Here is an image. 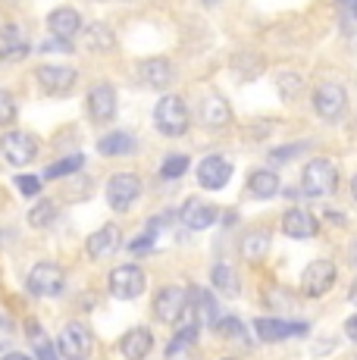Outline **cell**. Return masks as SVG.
Returning <instances> with one entry per match:
<instances>
[{
    "label": "cell",
    "mask_w": 357,
    "mask_h": 360,
    "mask_svg": "<svg viewBox=\"0 0 357 360\" xmlns=\"http://www.w3.org/2000/svg\"><path fill=\"white\" fill-rule=\"evenodd\" d=\"M197 338V323H188L176 332V338L167 345V360H201V351L195 345Z\"/></svg>",
    "instance_id": "17"
},
{
    "label": "cell",
    "mask_w": 357,
    "mask_h": 360,
    "mask_svg": "<svg viewBox=\"0 0 357 360\" xmlns=\"http://www.w3.org/2000/svg\"><path fill=\"white\" fill-rule=\"evenodd\" d=\"M351 195H354V200H357V176L351 179Z\"/></svg>",
    "instance_id": "40"
},
{
    "label": "cell",
    "mask_w": 357,
    "mask_h": 360,
    "mask_svg": "<svg viewBox=\"0 0 357 360\" xmlns=\"http://www.w3.org/2000/svg\"><path fill=\"white\" fill-rule=\"evenodd\" d=\"M232 179V163L226 157H204L201 166H197V182L210 191H219L226 188V182Z\"/></svg>",
    "instance_id": "11"
},
{
    "label": "cell",
    "mask_w": 357,
    "mask_h": 360,
    "mask_svg": "<svg viewBox=\"0 0 357 360\" xmlns=\"http://www.w3.org/2000/svg\"><path fill=\"white\" fill-rule=\"evenodd\" d=\"M98 150L104 157H126L135 150V138L129 131H113V135H104L98 141Z\"/></svg>",
    "instance_id": "24"
},
{
    "label": "cell",
    "mask_w": 357,
    "mask_h": 360,
    "mask_svg": "<svg viewBox=\"0 0 357 360\" xmlns=\"http://www.w3.org/2000/svg\"><path fill=\"white\" fill-rule=\"evenodd\" d=\"M335 185H339V169L332 166V160H311L301 169V188H304L307 198H326L335 191Z\"/></svg>",
    "instance_id": "1"
},
{
    "label": "cell",
    "mask_w": 357,
    "mask_h": 360,
    "mask_svg": "<svg viewBox=\"0 0 357 360\" xmlns=\"http://www.w3.org/2000/svg\"><path fill=\"white\" fill-rule=\"evenodd\" d=\"M188 157L185 154H176V157H167V160H163V166H160V176L163 179H178L182 176L185 169H188Z\"/></svg>",
    "instance_id": "32"
},
{
    "label": "cell",
    "mask_w": 357,
    "mask_h": 360,
    "mask_svg": "<svg viewBox=\"0 0 357 360\" xmlns=\"http://www.w3.org/2000/svg\"><path fill=\"white\" fill-rule=\"evenodd\" d=\"M320 223L313 219V213H307L304 207H292V210H285L283 217V232L288 238H311V235H317Z\"/></svg>",
    "instance_id": "19"
},
{
    "label": "cell",
    "mask_w": 357,
    "mask_h": 360,
    "mask_svg": "<svg viewBox=\"0 0 357 360\" xmlns=\"http://www.w3.org/2000/svg\"><path fill=\"white\" fill-rule=\"evenodd\" d=\"M204 4H216V0H204Z\"/></svg>",
    "instance_id": "43"
},
{
    "label": "cell",
    "mask_w": 357,
    "mask_h": 360,
    "mask_svg": "<svg viewBox=\"0 0 357 360\" xmlns=\"http://www.w3.org/2000/svg\"><path fill=\"white\" fill-rule=\"evenodd\" d=\"M182 223L188 226V229H207V226H214L216 223V217H219V210L216 207H210V204H204V200H197V198H191L188 204L182 207Z\"/></svg>",
    "instance_id": "22"
},
{
    "label": "cell",
    "mask_w": 357,
    "mask_h": 360,
    "mask_svg": "<svg viewBox=\"0 0 357 360\" xmlns=\"http://www.w3.org/2000/svg\"><path fill=\"white\" fill-rule=\"evenodd\" d=\"M29 38H25V32L19 29V25H4L0 29V60H6V63H16V60H25L29 57Z\"/></svg>",
    "instance_id": "14"
},
{
    "label": "cell",
    "mask_w": 357,
    "mask_h": 360,
    "mask_svg": "<svg viewBox=\"0 0 357 360\" xmlns=\"http://www.w3.org/2000/svg\"><path fill=\"white\" fill-rule=\"evenodd\" d=\"M223 360H232V357H223Z\"/></svg>",
    "instance_id": "44"
},
{
    "label": "cell",
    "mask_w": 357,
    "mask_h": 360,
    "mask_svg": "<svg viewBox=\"0 0 357 360\" xmlns=\"http://www.w3.org/2000/svg\"><path fill=\"white\" fill-rule=\"evenodd\" d=\"M335 282V263L332 260H313L301 276V292L307 297H320L332 288Z\"/></svg>",
    "instance_id": "7"
},
{
    "label": "cell",
    "mask_w": 357,
    "mask_h": 360,
    "mask_svg": "<svg viewBox=\"0 0 357 360\" xmlns=\"http://www.w3.org/2000/svg\"><path fill=\"white\" fill-rule=\"evenodd\" d=\"M304 150V144H294V148H283V150H273V160H288V157L301 154Z\"/></svg>",
    "instance_id": "36"
},
{
    "label": "cell",
    "mask_w": 357,
    "mask_h": 360,
    "mask_svg": "<svg viewBox=\"0 0 357 360\" xmlns=\"http://www.w3.org/2000/svg\"><path fill=\"white\" fill-rule=\"evenodd\" d=\"M154 126L169 138L185 135V129H188V110H185L182 98H176V94H163L154 107Z\"/></svg>",
    "instance_id": "2"
},
{
    "label": "cell",
    "mask_w": 357,
    "mask_h": 360,
    "mask_svg": "<svg viewBox=\"0 0 357 360\" xmlns=\"http://www.w3.org/2000/svg\"><path fill=\"white\" fill-rule=\"evenodd\" d=\"M82 154H75V157H66V160H57V163H51L44 169V179H63V176H72L75 169H82Z\"/></svg>",
    "instance_id": "30"
},
{
    "label": "cell",
    "mask_w": 357,
    "mask_h": 360,
    "mask_svg": "<svg viewBox=\"0 0 357 360\" xmlns=\"http://www.w3.org/2000/svg\"><path fill=\"white\" fill-rule=\"evenodd\" d=\"M32 338H35V354H38V360H60V357H57V351H53V345L47 342V338L41 335V332H35Z\"/></svg>",
    "instance_id": "35"
},
{
    "label": "cell",
    "mask_w": 357,
    "mask_h": 360,
    "mask_svg": "<svg viewBox=\"0 0 357 360\" xmlns=\"http://www.w3.org/2000/svg\"><path fill=\"white\" fill-rule=\"evenodd\" d=\"M248 191L254 198H276L279 191V176L273 169H257L248 179Z\"/></svg>",
    "instance_id": "26"
},
{
    "label": "cell",
    "mask_w": 357,
    "mask_h": 360,
    "mask_svg": "<svg viewBox=\"0 0 357 360\" xmlns=\"http://www.w3.org/2000/svg\"><path fill=\"white\" fill-rule=\"evenodd\" d=\"M354 266H357V241H354Z\"/></svg>",
    "instance_id": "42"
},
{
    "label": "cell",
    "mask_w": 357,
    "mask_h": 360,
    "mask_svg": "<svg viewBox=\"0 0 357 360\" xmlns=\"http://www.w3.org/2000/svg\"><path fill=\"white\" fill-rule=\"evenodd\" d=\"M345 332H348V338H351V342H357V314L345 323Z\"/></svg>",
    "instance_id": "37"
},
{
    "label": "cell",
    "mask_w": 357,
    "mask_h": 360,
    "mask_svg": "<svg viewBox=\"0 0 357 360\" xmlns=\"http://www.w3.org/2000/svg\"><path fill=\"white\" fill-rule=\"evenodd\" d=\"M150 348H154V335H150V329H144V326L129 329L126 335L119 338V351L126 360H144L150 354Z\"/></svg>",
    "instance_id": "21"
},
{
    "label": "cell",
    "mask_w": 357,
    "mask_h": 360,
    "mask_svg": "<svg viewBox=\"0 0 357 360\" xmlns=\"http://www.w3.org/2000/svg\"><path fill=\"white\" fill-rule=\"evenodd\" d=\"M0 154L13 166H29L38 157V138L29 131H6L0 138Z\"/></svg>",
    "instance_id": "4"
},
{
    "label": "cell",
    "mask_w": 357,
    "mask_h": 360,
    "mask_svg": "<svg viewBox=\"0 0 357 360\" xmlns=\"http://www.w3.org/2000/svg\"><path fill=\"white\" fill-rule=\"evenodd\" d=\"M88 113L94 122H110L116 116V91L110 85H94L88 91Z\"/></svg>",
    "instance_id": "18"
},
{
    "label": "cell",
    "mask_w": 357,
    "mask_h": 360,
    "mask_svg": "<svg viewBox=\"0 0 357 360\" xmlns=\"http://www.w3.org/2000/svg\"><path fill=\"white\" fill-rule=\"evenodd\" d=\"M144 269L132 266V263H126V266H116L113 273H110V292L113 297H119V301H132V297H138L144 292Z\"/></svg>",
    "instance_id": "6"
},
{
    "label": "cell",
    "mask_w": 357,
    "mask_h": 360,
    "mask_svg": "<svg viewBox=\"0 0 357 360\" xmlns=\"http://www.w3.org/2000/svg\"><path fill=\"white\" fill-rule=\"evenodd\" d=\"M53 217H57V207H53L51 200H38V207L29 213V223L35 226V229H44V226L53 223Z\"/></svg>",
    "instance_id": "31"
},
{
    "label": "cell",
    "mask_w": 357,
    "mask_h": 360,
    "mask_svg": "<svg viewBox=\"0 0 357 360\" xmlns=\"http://www.w3.org/2000/svg\"><path fill=\"white\" fill-rule=\"evenodd\" d=\"M138 79L144 82V85L160 88V91H163V88L173 85L176 72H173V63H169V60L150 57V60H144V63H138Z\"/></svg>",
    "instance_id": "16"
},
{
    "label": "cell",
    "mask_w": 357,
    "mask_h": 360,
    "mask_svg": "<svg viewBox=\"0 0 357 360\" xmlns=\"http://www.w3.org/2000/svg\"><path fill=\"white\" fill-rule=\"evenodd\" d=\"M47 29H51L53 38L70 41L82 32V16L72 10V6H57V10L47 16Z\"/></svg>",
    "instance_id": "20"
},
{
    "label": "cell",
    "mask_w": 357,
    "mask_h": 360,
    "mask_svg": "<svg viewBox=\"0 0 357 360\" xmlns=\"http://www.w3.org/2000/svg\"><path fill=\"white\" fill-rule=\"evenodd\" d=\"M119 245H122L119 226H104V229H98L94 235H88L85 251H88L91 260H104V257H110V254L119 251Z\"/></svg>",
    "instance_id": "13"
},
{
    "label": "cell",
    "mask_w": 357,
    "mask_h": 360,
    "mask_svg": "<svg viewBox=\"0 0 357 360\" xmlns=\"http://www.w3.org/2000/svg\"><path fill=\"white\" fill-rule=\"evenodd\" d=\"M66 285V276L57 263H38L32 266L29 279H25V288H29L35 297H57Z\"/></svg>",
    "instance_id": "3"
},
{
    "label": "cell",
    "mask_w": 357,
    "mask_h": 360,
    "mask_svg": "<svg viewBox=\"0 0 357 360\" xmlns=\"http://www.w3.org/2000/svg\"><path fill=\"white\" fill-rule=\"evenodd\" d=\"M57 348H60V354L70 360H85L91 354V332L82 326V323H70V326H63V332H60Z\"/></svg>",
    "instance_id": "9"
},
{
    "label": "cell",
    "mask_w": 357,
    "mask_h": 360,
    "mask_svg": "<svg viewBox=\"0 0 357 360\" xmlns=\"http://www.w3.org/2000/svg\"><path fill=\"white\" fill-rule=\"evenodd\" d=\"M345 103H348L345 88L332 85V82H326V85H320L317 91H313V107H317V113L329 122H335L342 113H345Z\"/></svg>",
    "instance_id": "10"
},
{
    "label": "cell",
    "mask_w": 357,
    "mask_h": 360,
    "mask_svg": "<svg viewBox=\"0 0 357 360\" xmlns=\"http://www.w3.org/2000/svg\"><path fill=\"white\" fill-rule=\"evenodd\" d=\"M210 279H214V288L219 295H226V297L238 295V276H235V269H232L229 263H216V266L210 269Z\"/></svg>",
    "instance_id": "27"
},
{
    "label": "cell",
    "mask_w": 357,
    "mask_h": 360,
    "mask_svg": "<svg viewBox=\"0 0 357 360\" xmlns=\"http://www.w3.org/2000/svg\"><path fill=\"white\" fill-rule=\"evenodd\" d=\"M16 188L22 191L25 198H35V195H41V179L38 176H16Z\"/></svg>",
    "instance_id": "34"
},
{
    "label": "cell",
    "mask_w": 357,
    "mask_h": 360,
    "mask_svg": "<svg viewBox=\"0 0 357 360\" xmlns=\"http://www.w3.org/2000/svg\"><path fill=\"white\" fill-rule=\"evenodd\" d=\"M85 44L91 47V51H98V53H107V51H113L116 47V38H113V32H110L107 25L94 22V25H88V32H85Z\"/></svg>",
    "instance_id": "28"
},
{
    "label": "cell",
    "mask_w": 357,
    "mask_h": 360,
    "mask_svg": "<svg viewBox=\"0 0 357 360\" xmlns=\"http://www.w3.org/2000/svg\"><path fill=\"white\" fill-rule=\"evenodd\" d=\"M201 120L207 122L210 129L229 126L232 110H229V103H226L223 94H204V101H201Z\"/></svg>",
    "instance_id": "23"
},
{
    "label": "cell",
    "mask_w": 357,
    "mask_h": 360,
    "mask_svg": "<svg viewBox=\"0 0 357 360\" xmlns=\"http://www.w3.org/2000/svg\"><path fill=\"white\" fill-rule=\"evenodd\" d=\"M266 251H270V232H266V229H251L242 238V257L245 260L257 263V260H264Z\"/></svg>",
    "instance_id": "25"
},
{
    "label": "cell",
    "mask_w": 357,
    "mask_h": 360,
    "mask_svg": "<svg viewBox=\"0 0 357 360\" xmlns=\"http://www.w3.org/2000/svg\"><path fill=\"white\" fill-rule=\"evenodd\" d=\"M185 297H188L191 307H197V314L204 316V323L214 326L216 323V301L210 297V292H204V288H191V295H185Z\"/></svg>",
    "instance_id": "29"
},
{
    "label": "cell",
    "mask_w": 357,
    "mask_h": 360,
    "mask_svg": "<svg viewBox=\"0 0 357 360\" xmlns=\"http://www.w3.org/2000/svg\"><path fill=\"white\" fill-rule=\"evenodd\" d=\"M348 6H351V13L357 16V0H348Z\"/></svg>",
    "instance_id": "41"
},
{
    "label": "cell",
    "mask_w": 357,
    "mask_h": 360,
    "mask_svg": "<svg viewBox=\"0 0 357 360\" xmlns=\"http://www.w3.org/2000/svg\"><path fill=\"white\" fill-rule=\"evenodd\" d=\"M326 219H329L332 226H345V213H342V210H339V213L329 210V213H326Z\"/></svg>",
    "instance_id": "38"
},
{
    "label": "cell",
    "mask_w": 357,
    "mask_h": 360,
    "mask_svg": "<svg viewBox=\"0 0 357 360\" xmlns=\"http://www.w3.org/2000/svg\"><path fill=\"white\" fill-rule=\"evenodd\" d=\"M141 195V179L132 176V172H119V176H113L107 182V200L113 210H129V207L138 200Z\"/></svg>",
    "instance_id": "5"
},
{
    "label": "cell",
    "mask_w": 357,
    "mask_h": 360,
    "mask_svg": "<svg viewBox=\"0 0 357 360\" xmlns=\"http://www.w3.org/2000/svg\"><path fill=\"white\" fill-rule=\"evenodd\" d=\"M0 360H32V357H25V354H19V351H13V354H6V357H0Z\"/></svg>",
    "instance_id": "39"
},
{
    "label": "cell",
    "mask_w": 357,
    "mask_h": 360,
    "mask_svg": "<svg viewBox=\"0 0 357 360\" xmlns=\"http://www.w3.org/2000/svg\"><path fill=\"white\" fill-rule=\"evenodd\" d=\"M188 307V297H185L182 288L176 285H163L160 292L154 295V314L160 323H178Z\"/></svg>",
    "instance_id": "8"
},
{
    "label": "cell",
    "mask_w": 357,
    "mask_h": 360,
    "mask_svg": "<svg viewBox=\"0 0 357 360\" xmlns=\"http://www.w3.org/2000/svg\"><path fill=\"white\" fill-rule=\"evenodd\" d=\"M35 75H38V85L51 94H66L75 85V79H79V72H75L72 66H57V63L38 66Z\"/></svg>",
    "instance_id": "12"
},
{
    "label": "cell",
    "mask_w": 357,
    "mask_h": 360,
    "mask_svg": "<svg viewBox=\"0 0 357 360\" xmlns=\"http://www.w3.org/2000/svg\"><path fill=\"white\" fill-rule=\"evenodd\" d=\"M254 329L264 342H279V338H288V335H304L307 332V323H288V320H276V316H260L254 320Z\"/></svg>",
    "instance_id": "15"
},
{
    "label": "cell",
    "mask_w": 357,
    "mask_h": 360,
    "mask_svg": "<svg viewBox=\"0 0 357 360\" xmlns=\"http://www.w3.org/2000/svg\"><path fill=\"white\" fill-rule=\"evenodd\" d=\"M16 120V101L10 91H0V126H10Z\"/></svg>",
    "instance_id": "33"
}]
</instances>
